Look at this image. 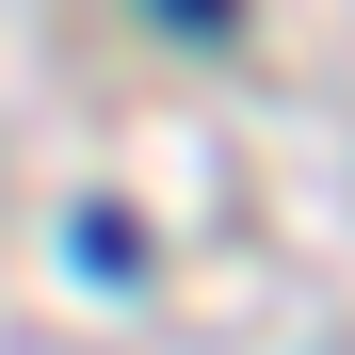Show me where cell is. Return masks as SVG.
I'll list each match as a JSON object with an SVG mask.
<instances>
[]
</instances>
